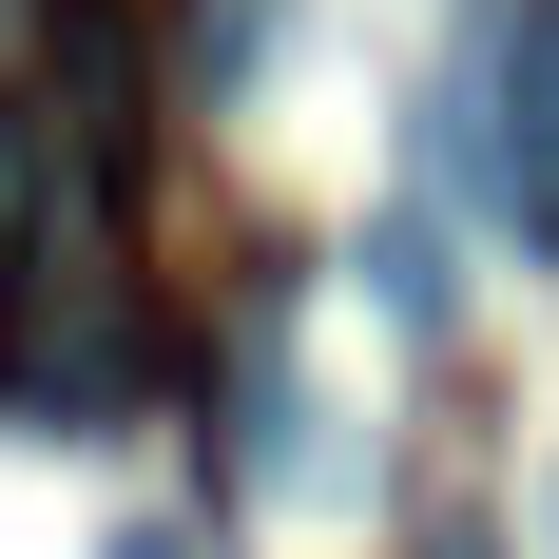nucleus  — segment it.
Wrapping results in <instances>:
<instances>
[{
    "mask_svg": "<svg viewBox=\"0 0 559 559\" xmlns=\"http://www.w3.org/2000/svg\"><path fill=\"white\" fill-rule=\"evenodd\" d=\"M502 193H521V231L559 251V0L502 20Z\"/></svg>",
    "mask_w": 559,
    "mask_h": 559,
    "instance_id": "nucleus-1",
    "label": "nucleus"
},
{
    "mask_svg": "<svg viewBox=\"0 0 559 559\" xmlns=\"http://www.w3.org/2000/svg\"><path fill=\"white\" fill-rule=\"evenodd\" d=\"M425 559H483V540H463V521H444V540H425Z\"/></svg>",
    "mask_w": 559,
    "mask_h": 559,
    "instance_id": "nucleus-2",
    "label": "nucleus"
},
{
    "mask_svg": "<svg viewBox=\"0 0 559 559\" xmlns=\"http://www.w3.org/2000/svg\"><path fill=\"white\" fill-rule=\"evenodd\" d=\"M116 559H193V540H116Z\"/></svg>",
    "mask_w": 559,
    "mask_h": 559,
    "instance_id": "nucleus-3",
    "label": "nucleus"
}]
</instances>
